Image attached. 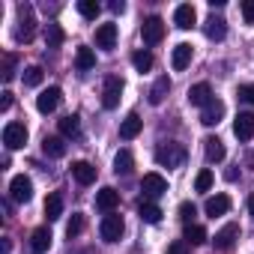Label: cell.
I'll return each instance as SVG.
<instances>
[{
	"instance_id": "cell-19",
	"label": "cell",
	"mask_w": 254,
	"mask_h": 254,
	"mask_svg": "<svg viewBox=\"0 0 254 254\" xmlns=\"http://www.w3.org/2000/svg\"><path fill=\"white\" fill-rule=\"evenodd\" d=\"M221 117H224V102H218V99H212V102L200 111V123H203V126H218Z\"/></svg>"
},
{
	"instance_id": "cell-25",
	"label": "cell",
	"mask_w": 254,
	"mask_h": 254,
	"mask_svg": "<svg viewBox=\"0 0 254 254\" xmlns=\"http://www.w3.org/2000/svg\"><path fill=\"white\" fill-rule=\"evenodd\" d=\"M135 171V156L129 153V150H120L117 156H114V174H120V177H129Z\"/></svg>"
},
{
	"instance_id": "cell-3",
	"label": "cell",
	"mask_w": 254,
	"mask_h": 254,
	"mask_svg": "<svg viewBox=\"0 0 254 254\" xmlns=\"http://www.w3.org/2000/svg\"><path fill=\"white\" fill-rule=\"evenodd\" d=\"M120 93H123V78L120 75H108L105 87H102V108H117L120 105Z\"/></svg>"
},
{
	"instance_id": "cell-22",
	"label": "cell",
	"mask_w": 254,
	"mask_h": 254,
	"mask_svg": "<svg viewBox=\"0 0 254 254\" xmlns=\"http://www.w3.org/2000/svg\"><path fill=\"white\" fill-rule=\"evenodd\" d=\"M168 93H171V78H168V75H162V78H156V84L150 87L147 99H150V105H162Z\"/></svg>"
},
{
	"instance_id": "cell-32",
	"label": "cell",
	"mask_w": 254,
	"mask_h": 254,
	"mask_svg": "<svg viewBox=\"0 0 254 254\" xmlns=\"http://www.w3.org/2000/svg\"><path fill=\"white\" fill-rule=\"evenodd\" d=\"M63 39H66V33H63L60 24H48V27H45V45H48V48H60Z\"/></svg>"
},
{
	"instance_id": "cell-31",
	"label": "cell",
	"mask_w": 254,
	"mask_h": 254,
	"mask_svg": "<svg viewBox=\"0 0 254 254\" xmlns=\"http://www.w3.org/2000/svg\"><path fill=\"white\" fill-rule=\"evenodd\" d=\"M63 215V197L60 194H48L45 197V218L48 221H57Z\"/></svg>"
},
{
	"instance_id": "cell-39",
	"label": "cell",
	"mask_w": 254,
	"mask_h": 254,
	"mask_svg": "<svg viewBox=\"0 0 254 254\" xmlns=\"http://www.w3.org/2000/svg\"><path fill=\"white\" fill-rule=\"evenodd\" d=\"M194 189L197 191H209L212 189V171H200L197 180H194Z\"/></svg>"
},
{
	"instance_id": "cell-13",
	"label": "cell",
	"mask_w": 254,
	"mask_h": 254,
	"mask_svg": "<svg viewBox=\"0 0 254 254\" xmlns=\"http://www.w3.org/2000/svg\"><path fill=\"white\" fill-rule=\"evenodd\" d=\"M96 206L102 209V212H114L117 206H120V191L117 189H111V186H105V189H99V194H96Z\"/></svg>"
},
{
	"instance_id": "cell-15",
	"label": "cell",
	"mask_w": 254,
	"mask_h": 254,
	"mask_svg": "<svg viewBox=\"0 0 254 254\" xmlns=\"http://www.w3.org/2000/svg\"><path fill=\"white\" fill-rule=\"evenodd\" d=\"M42 153H45L48 159H63V156H66V141H63V135H45V138H42Z\"/></svg>"
},
{
	"instance_id": "cell-27",
	"label": "cell",
	"mask_w": 254,
	"mask_h": 254,
	"mask_svg": "<svg viewBox=\"0 0 254 254\" xmlns=\"http://www.w3.org/2000/svg\"><path fill=\"white\" fill-rule=\"evenodd\" d=\"M138 215H141V221H147V224H159V221H162V209H159L153 200H141V203H138Z\"/></svg>"
},
{
	"instance_id": "cell-47",
	"label": "cell",
	"mask_w": 254,
	"mask_h": 254,
	"mask_svg": "<svg viewBox=\"0 0 254 254\" xmlns=\"http://www.w3.org/2000/svg\"><path fill=\"white\" fill-rule=\"evenodd\" d=\"M78 254H90V251H78Z\"/></svg>"
},
{
	"instance_id": "cell-2",
	"label": "cell",
	"mask_w": 254,
	"mask_h": 254,
	"mask_svg": "<svg viewBox=\"0 0 254 254\" xmlns=\"http://www.w3.org/2000/svg\"><path fill=\"white\" fill-rule=\"evenodd\" d=\"M33 33H36L33 6H30V3H18V30H15V39H18V42H30Z\"/></svg>"
},
{
	"instance_id": "cell-28",
	"label": "cell",
	"mask_w": 254,
	"mask_h": 254,
	"mask_svg": "<svg viewBox=\"0 0 254 254\" xmlns=\"http://www.w3.org/2000/svg\"><path fill=\"white\" fill-rule=\"evenodd\" d=\"M93 66H96V54H93V48L81 45L78 54H75V69H78V72H90Z\"/></svg>"
},
{
	"instance_id": "cell-10",
	"label": "cell",
	"mask_w": 254,
	"mask_h": 254,
	"mask_svg": "<svg viewBox=\"0 0 254 254\" xmlns=\"http://www.w3.org/2000/svg\"><path fill=\"white\" fill-rule=\"evenodd\" d=\"M236 239H239V224H233V221H230V224H224V227L212 236V242H215V248H218V251H230V248L236 245Z\"/></svg>"
},
{
	"instance_id": "cell-6",
	"label": "cell",
	"mask_w": 254,
	"mask_h": 254,
	"mask_svg": "<svg viewBox=\"0 0 254 254\" xmlns=\"http://www.w3.org/2000/svg\"><path fill=\"white\" fill-rule=\"evenodd\" d=\"M3 144L9 150H21L27 144V126L24 123H6V129H3Z\"/></svg>"
},
{
	"instance_id": "cell-40",
	"label": "cell",
	"mask_w": 254,
	"mask_h": 254,
	"mask_svg": "<svg viewBox=\"0 0 254 254\" xmlns=\"http://www.w3.org/2000/svg\"><path fill=\"white\" fill-rule=\"evenodd\" d=\"M242 18L245 24H254V0H242Z\"/></svg>"
},
{
	"instance_id": "cell-7",
	"label": "cell",
	"mask_w": 254,
	"mask_h": 254,
	"mask_svg": "<svg viewBox=\"0 0 254 254\" xmlns=\"http://www.w3.org/2000/svg\"><path fill=\"white\" fill-rule=\"evenodd\" d=\"M9 197H12L15 203H27V200L33 197V183H30V177H24V174L12 177V183H9Z\"/></svg>"
},
{
	"instance_id": "cell-24",
	"label": "cell",
	"mask_w": 254,
	"mask_h": 254,
	"mask_svg": "<svg viewBox=\"0 0 254 254\" xmlns=\"http://www.w3.org/2000/svg\"><path fill=\"white\" fill-rule=\"evenodd\" d=\"M51 230L48 227H36L33 230V236H30V248H33V254H45L48 248H51Z\"/></svg>"
},
{
	"instance_id": "cell-11",
	"label": "cell",
	"mask_w": 254,
	"mask_h": 254,
	"mask_svg": "<svg viewBox=\"0 0 254 254\" xmlns=\"http://www.w3.org/2000/svg\"><path fill=\"white\" fill-rule=\"evenodd\" d=\"M233 135L239 138V141H251L254 138V114H236V120H233Z\"/></svg>"
},
{
	"instance_id": "cell-18",
	"label": "cell",
	"mask_w": 254,
	"mask_h": 254,
	"mask_svg": "<svg viewBox=\"0 0 254 254\" xmlns=\"http://www.w3.org/2000/svg\"><path fill=\"white\" fill-rule=\"evenodd\" d=\"M191 54H194V48H191L189 42H180V45L174 48V54H171V66H174L177 72H183V69L191 63Z\"/></svg>"
},
{
	"instance_id": "cell-17",
	"label": "cell",
	"mask_w": 254,
	"mask_h": 254,
	"mask_svg": "<svg viewBox=\"0 0 254 254\" xmlns=\"http://www.w3.org/2000/svg\"><path fill=\"white\" fill-rule=\"evenodd\" d=\"M141 129H144V120L138 114H129V117L123 120V126H120V138L123 141H132V138L141 135Z\"/></svg>"
},
{
	"instance_id": "cell-36",
	"label": "cell",
	"mask_w": 254,
	"mask_h": 254,
	"mask_svg": "<svg viewBox=\"0 0 254 254\" xmlns=\"http://www.w3.org/2000/svg\"><path fill=\"white\" fill-rule=\"evenodd\" d=\"M194 215H197V206H194L191 200H183V203H180V221L194 224Z\"/></svg>"
},
{
	"instance_id": "cell-20",
	"label": "cell",
	"mask_w": 254,
	"mask_h": 254,
	"mask_svg": "<svg viewBox=\"0 0 254 254\" xmlns=\"http://www.w3.org/2000/svg\"><path fill=\"white\" fill-rule=\"evenodd\" d=\"M203 156H206V162L209 165H215V162H224V156H227V150H224V144L218 141V138H206L203 141Z\"/></svg>"
},
{
	"instance_id": "cell-33",
	"label": "cell",
	"mask_w": 254,
	"mask_h": 254,
	"mask_svg": "<svg viewBox=\"0 0 254 254\" xmlns=\"http://www.w3.org/2000/svg\"><path fill=\"white\" fill-rule=\"evenodd\" d=\"M132 66H135L141 75L150 72V69H153V54H150V51H135V54H132Z\"/></svg>"
},
{
	"instance_id": "cell-14",
	"label": "cell",
	"mask_w": 254,
	"mask_h": 254,
	"mask_svg": "<svg viewBox=\"0 0 254 254\" xmlns=\"http://www.w3.org/2000/svg\"><path fill=\"white\" fill-rule=\"evenodd\" d=\"M189 102H191L194 108H206V105L212 102V87H209L206 81H200V84L189 87Z\"/></svg>"
},
{
	"instance_id": "cell-12",
	"label": "cell",
	"mask_w": 254,
	"mask_h": 254,
	"mask_svg": "<svg viewBox=\"0 0 254 254\" xmlns=\"http://www.w3.org/2000/svg\"><path fill=\"white\" fill-rule=\"evenodd\" d=\"M194 21H197V12H194L191 3H180V6L174 9V24H177L180 30H191Z\"/></svg>"
},
{
	"instance_id": "cell-46",
	"label": "cell",
	"mask_w": 254,
	"mask_h": 254,
	"mask_svg": "<svg viewBox=\"0 0 254 254\" xmlns=\"http://www.w3.org/2000/svg\"><path fill=\"white\" fill-rule=\"evenodd\" d=\"M248 212H251V218H254V197L248 200Z\"/></svg>"
},
{
	"instance_id": "cell-35",
	"label": "cell",
	"mask_w": 254,
	"mask_h": 254,
	"mask_svg": "<svg viewBox=\"0 0 254 254\" xmlns=\"http://www.w3.org/2000/svg\"><path fill=\"white\" fill-rule=\"evenodd\" d=\"M21 78H24V84H27V87H39V84H42V78H45V72H42V66H27Z\"/></svg>"
},
{
	"instance_id": "cell-16",
	"label": "cell",
	"mask_w": 254,
	"mask_h": 254,
	"mask_svg": "<svg viewBox=\"0 0 254 254\" xmlns=\"http://www.w3.org/2000/svg\"><path fill=\"white\" fill-rule=\"evenodd\" d=\"M203 33H206V39L221 42V39L227 36V21H224L221 15H209V18H206V24H203Z\"/></svg>"
},
{
	"instance_id": "cell-8",
	"label": "cell",
	"mask_w": 254,
	"mask_h": 254,
	"mask_svg": "<svg viewBox=\"0 0 254 254\" xmlns=\"http://www.w3.org/2000/svg\"><path fill=\"white\" fill-rule=\"evenodd\" d=\"M141 36H144L147 45H159V42L165 39V21H162L159 15H150V18L144 21V27H141Z\"/></svg>"
},
{
	"instance_id": "cell-37",
	"label": "cell",
	"mask_w": 254,
	"mask_h": 254,
	"mask_svg": "<svg viewBox=\"0 0 254 254\" xmlns=\"http://www.w3.org/2000/svg\"><path fill=\"white\" fill-rule=\"evenodd\" d=\"M81 230H84V215H81V212H75V215L69 218V224H66V236H69V239H75Z\"/></svg>"
},
{
	"instance_id": "cell-21",
	"label": "cell",
	"mask_w": 254,
	"mask_h": 254,
	"mask_svg": "<svg viewBox=\"0 0 254 254\" xmlns=\"http://www.w3.org/2000/svg\"><path fill=\"white\" fill-rule=\"evenodd\" d=\"M96 45L105 48V51H111V48L117 45V24H102V27H96Z\"/></svg>"
},
{
	"instance_id": "cell-30",
	"label": "cell",
	"mask_w": 254,
	"mask_h": 254,
	"mask_svg": "<svg viewBox=\"0 0 254 254\" xmlns=\"http://www.w3.org/2000/svg\"><path fill=\"white\" fill-rule=\"evenodd\" d=\"M60 135L63 138H81V120L75 114H69V117L60 120Z\"/></svg>"
},
{
	"instance_id": "cell-26",
	"label": "cell",
	"mask_w": 254,
	"mask_h": 254,
	"mask_svg": "<svg viewBox=\"0 0 254 254\" xmlns=\"http://www.w3.org/2000/svg\"><path fill=\"white\" fill-rule=\"evenodd\" d=\"M72 177H75L81 186H90V183H96V168H93L90 162H75V165H72Z\"/></svg>"
},
{
	"instance_id": "cell-29",
	"label": "cell",
	"mask_w": 254,
	"mask_h": 254,
	"mask_svg": "<svg viewBox=\"0 0 254 254\" xmlns=\"http://www.w3.org/2000/svg\"><path fill=\"white\" fill-rule=\"evenodd\" d=\"M183 239H186L189 245H203V242L209 239V233H206V227H203V224H186Z\"/></svg>"
},
{
	"instance_id": "cell-45",
	"label": "cell",
	"mask_w": 254,
	"mask_h": 254,
	"mask_svg": "<svg viewBox=\"0 0 254 254\" xmlns=\"http://www.w3.org/2000/svg\"><path fill=\"white\" fill-rule=\"evenodd\" d=\"M0 254H9V239H3V245H0Z\"/></svg>"
},
{
	"instance_id": "cell-5",
	"label": "cell",
	"mask_w": 254,
	"mask_h": 254,
	"mask_svg": "<svg viewBox=\"0 0 254 254\" xmlns=\"http://www.w3.org/2000/svg\"><path fill=\"white\" fill-rule=\"evenodd\" d=\"M141 191H144L147 200H156V197H162V194L168 191V180H165L162 174H144V180H141Z\"/></svg>"
},
{
	"instance_id": "cell-43",
	"label": "cell",
	"mask_w": 254,
	"mask_h": 254,
	"mask_svg": "<svg viewBox=\"0 0 254 254\" xmlns=\"http://www.w3.org/2000/svg\"><path fill=\"white\" fill-rule=\"evenodd\" d=\"M0 96H3V99H0V111H9V108H12V93H9V90H3Z\"/></svg>"
},
{
	"instance_id": "cell-34",
	"label": "cell",
	"mask_w": 254,
	"mask_h": 254,
	"mask_svg": "<svg viewBox=\"0 0 254 254\" xmlns=\"http://www.w3.org/2000/svg\"><path fill=\"white\" fill-rule=\"evenodd\" d=\"M78 12L84 15V18H99V12H102V6L96 3V0H78Z\"/></svg>"
},
{
	"instance_id": "cell-1",
	"label": "cell",
	"mask_w": 254,
	"mask_h": 254,
	"mask_svg": "<svg viewBox=\"0 0 254 254\" xmlns=\"http://www.w3.org/2000/svg\"><path fill=\"white\" fill-rule=\"evenodd\" d=\"M186 147L183 144H177V141H168V144H159V150H156V162L162 165V168H183L186 165Z\"/></svg>"
},
{
	"instance_id": "cell-42",
	"label": "cell",
	"mask_w": 254,
	"mask_h": 254,
	"mask_svg": "<svg viewBox=\"0 0 254 254\" xmlns=\"http://www.w3.org/2000/svg\"><path fill=\"white\" fill-rule=\"evenodd\" d=\"M236 96H239V99H245L248 105H254V84H242Z\"/></svg>"
},
{
	"instance_id": "cell-23",
	"label": "cell",
	"mask_w": 254,
	"mask_h": 254,
	"mask_svg": "<svg viewBox=\"0 0 254 254\" xmlns=\"http://www.w3.org/2000/svg\"><path fill=\"white\" fill-rule=\"evenodd\" d=\"M227 209H230V197H227V194L206 197V203H203V212H206L209 218H215V215H224Z\"/></svg>"
},
{
	"instance_id": "cell-41",
	"label": "cell",
	"mask_w": 254,
	"mask_h": 254,
	"mask_svg": "<svg viewBox=\"0 0 254 254\" xmlns=\"http://www.w3.org/2000/svg\"><path fill=\"white\" fill-rule=\"evenodd\" d=\"M168 254H189V242H186V239L171 242V245H168Z\"/></svg>"
},
{
	"instance_id": "cell-38",
	"label": "cell",
	"mask_w": 254,
	"mask_h": 254,
	"mask_svg": "<svg viewBox=\"0 0 254 254\" xmlns=\"http://www.w3.org/2000/svg\"><path fill=\"white\" fill-rule=\"evenodd\" d=\"M15 63H18V57L15 54H3V81H12V75H15Z\"/></svg>"
},
{
	"instance_id": "cell-44",
	"label": "cell",
	"mask_w": 254,
	"mask_h": 254,
	"mask_svg": "<svg viewBox=\"0 0 254 254\" xmlns=\"http://www.w3.org/2000/svg\"><path fill=\"white\" fill-rule=\"evenodd\" d=\"M111 12H114V15H123V12H126V3H123V0H114V3H111Z\"/></svg>"
},
{
	"instance_id": "cell-4",
	"label": "cell",
	"mask_w": 254,
	"mask_h": 254,
	"mask_svg": "<svg viewBox=\"0 0 254 254\" xmlns=\"http://www.w3.org/2000/svg\"><path fill=\"white\" fill-rule=\"evenodd\" d=\"M123 230H126V221H123V215H105L102 218V224H99V233H102V239L105 242H120V236H123Z\"/></svg>"
},
{
	"instance_id": "cell-9",
	"label": "cell",
	"mask_w": 254,
	"mask_h": 254,
	"mask_svg": "<svg viewBox=\"0 0 254 254\" xmlns=\"http://www.w3.org/2000/svg\"><path fill=\"white\" fill-rule=\"evenodd\" d=\"M60 99H63V90H60V87H48V90H42V93L36 96V108H39V114H54L57 105H60Z\"/></svg>"
}]
</instances>
